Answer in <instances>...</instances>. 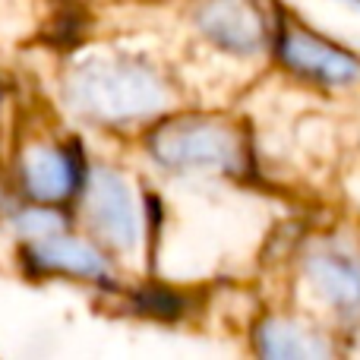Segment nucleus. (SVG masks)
<instances>
[{
  "instance_id": "f257e3e1",
  "label": "nucleus",
  "mask_w": 360,
  "mask_h": 360,
  "mask_svg": "<svg viewBox=\"0 0 360 360\" xmlns=\"http://www.w3.org/2000/svg\"><path fill=\"white\" fill-rule=\"evenodd\" d=\"M67 98L76 111L95 120H136L162 111L165 86L149 67L136 60H89L70 73Z\"/></svg>"
},
{
  "instance_id": "39448f33",
  "label": "nucleus",
  "mask_w": 360,
  "mask_h": 360,
  "mask_svg": "<svg viewBox=\"0 0 360 360\" xmlns=\"http://www.w3.org/2000/svg\"><path fill=\"white\" fill-rule=\"evenodd\" d=\"M281 54L294 70L313 76V79L332 82V86H342V82H351L360 76V63L351 54L319 41V38L304 35V32H291L281 44Z\"/></svg>"
},
{
  "instance_id": "7ed1b4c3",
  "label": "nucleus",
  "mask_w": 360,
  "mask_h": 360,
  "mask_svg": "<svg viewBox=\"0 0 360 360\" xmlns=\"http://www.w3.org/2000/svg\"><path fill=\"white\" fill-rule=\"evenodd\" d=\"M89 218L111 247L133 250L139 240V209L124 177L95 171L89 180Z\"/></svg>"
},
{
  "instance_id": "423d86ee",
  "label": "nucleus",
  "mask_w": 360,
  "mask_h": 360,
  "mask_svg": "<svg viewBox=\"0 0 360 360\" xmlns=\"http://www.w3.org/2000/svg\"><path fill=\"white\" fill-rule=\"evenodd\" d=\"M313 288L335 307L342 316H360V266L332 250H319L307 259Z\"/></svg>"
},
{
  "instance_id": "20e7f679",
  "label": "nucleus",
  "mask_w": 360,
  "mask_h": 360,
  "mask_svg": "<svg viewBox=\"0 0 360 360\" xmlns=\"http://www.w3.org/2000/svg\"><path fill=\"white\" fill-rule=\"evenodd\" d=\"M199 29L215 44L237 54H250L262 44L266 25L250 0H205L196 13Z\"/></svg>"
},
{
  "instance_id": "0eeeda50",
  "label": "nucleus",
  "mask_w": 360,
  "mask_h": 360,
  "mask_svg": "<svg viewBox=\"0 0 360 360\" xmlns=\"http://www.w3.org/2000/svg\"><path fill=\"white\" fill-rule=\"evenodd\" d=\"M22 177L29 193L41 202H57L73 190V165L67 162L63 152L48 149V146H38L25 155Z\"/></svg>"
},
{
  "instance_id": "1a4fd4ad",
  "label": "nucleus",
  "mask_w": 360,
  "mask_h": 360,
  "mask_svg": "<svg viewBox=\"0 0 360 360\" xmlns=\"http://www.w3.org/2000/svg\"><path fill=\"white\" fill-rule=\"evenodd\" d=\"M259 351L266 357H281V360H316L329 357L332 348L319 335L307 332L297 323H285V319H272L259 329Z\"/></svg>"
},
{
  "instance_id": "6e6552de",
  "label": "nucleus",
  "mask_w": 360,
  "mask_h": 360,
  "mask_svg": "<svg viewBox=\"0 0 360 360\" xmlns=\"http://www.w3.org/2000/svg\"><path fill=\"white\" fill-rule=\"evenodd\" d=\"M32 256H35L38 266L57 269V272L89 275V278H101V275H105V262H101V256L95 253L92 247H86L82 240L63 237L60 231L38 237L35 247H32Z\"/></svg>"
},
{
  "instance_id": "9d476101",
  "label": "nucleus",
  "mask_w": 360,
  "mask_h": 360,
  "mask_svg": "<svg viewBox=\"0 0 360 360\" xmlns=\"http://www.w3.org/2000/svg\"><path fill=\"white\" fill-rule=\"evenodd\" d=\"M19 231L29 237H44V234H54V231H60V218L54 215V212H44V209H32L25 212V215H19Z\"/></svg>"
},
{
  "instance_id": "f03ea898",
  "label": "nucleus",
  "mask_w": 360,
  "mask_h": 360,
  "mask_svg": "<svg viewBox=\"0 0 360 360\" xmlns=\"http://www.w3.org/2000/svg\"><path fill=\"white\" fill-rule=\"evenodd\" d=\"M152 155L174 171H240L243 146L231 127L215 120H177L155 133Z\"/></svg>"
}]
</instances>
